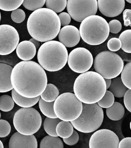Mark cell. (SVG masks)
I'll list each match as a JSON object with an SVG mask.
<instances>
[{"instance_id":"obj_41","label":"cell","mask_w":131,"mask_h":148,"mask_svg":"<svg viewBox=\"0 0 131 148\" xmlns=\"http://www.w3.org/2000/svg\"><path fill=\"white\" fill-rule=\"evenodd\" d=\"M124 25L125 27L131 26V10L126 9L123 12Z\"/></svg>"},{"instance_id":"obj_37","label":"cell","mask_w":131,"mask_h":148,"mask_svg":"<svg viewBox=\"0 0 131 148\" xmlns=\"http://www.w3.org/2000/svg\"><path fill=\"white\" fill-rule=\"evenodd\" d=\"M110 32L113 34L119 33L121 31L122 25L120 22L117 20L114 19L110 21L109 23Z\"/></svg>"},{"instance_id":"obj_34","label":"cell","mask_w":131,"mask_h":148,"mask_svg":"<svg viewBox=\"0 0 131 148\" xmlns=\"http://www.w3.org/2000/svg\"><path fill=\"white\" fill-rule=\"evenodd\" d=\"M11 17L12 20L15 23H20L24 20L26 18V14L22 9H17L12 11Z\"/></svg>"},{"instance_id":"obj_27","label":"cell","mask_w":131,"mask_h":148,"mask_svg":"<svg viewBox=\"0 0 131 148\" xmlns=\"http://www.w3.org/2000/svg\"><path fill=\"white\" fill-rule=\"evenodd\" d=\"M121 42V49L125 53H131V30H126L121 34L118 38Z\"/></svg>"},{"instance_id":"obj_36","label":"cell","mask_w":131,"mask_h":148,"mask_svg":"<svg viewBox=\"0 0 131 148\" xmlns=\"http://www.w3.org/2000/svg\"><path fill=\"white\" fill-rule=\"evenodd\" d=\"M107 45L110 51L116 52L119 50L121 47V42L118 38H112L108 41Z\"/></svg>"},{"instance_id":"obj_26","label":"cell","mask_w":131,"mask_h":148,"mask_svg":"<svg viewBox=\"0 0 131 148\" xmlns=\"http://www.w3.org/2000/svg\"><path fill=\"white\" fill-rule=\"evenodd\" d=\"M39 107L43 115L47 117L56 119L57 118L54 112V101L48 102L44 101L41 98L39 100Z\"/></svg>"},{"instance_id":"obj_42","label":"cell","mask_w":131,"mask_h":148,"mask_svg":"<svg viewBox=\"0 0 131 148\" xmlns=\"http://www.w3.org/2000/svg\"><path fill=\"white\" fill-rule=\"evenodd\" d=\"M118 148H131V138L126 137L123 138L119 142L118 145Z\"/></svg>"},{"instance_id":"obj_17","label":"cell","mask_w":131,"mask_h":148,"mask_svg":"<svg viewBox=\"0 0 131 148\" xmlns=\"http://www.w3.org/2000/svg\"><path fill=\"white\" fill-rule=\"evenodd\" d=\"M12 69L10 65L0 63V92H8L13 89L11 79Z\"/></svg>"},{"instance_id":"obj_46","label":"cell","mask_w":131,"mask_h":148,"mask_svg":"<svg viewBox=\"0 0 131 148\" xmlns=\"http://www.w3.org/2000/svg\"><path fill=\"white\" fill-rule=\"evenodd\" d=\"M126 1H127V2H128V3H131V0H126Z\"/></svg>"},{"instance_id":"obj_12","label":"cell","mask_w":131,"mask_h":148,"mask_svg":"<svg viewBox=\"0 0 131 148\" xmlns=\"http://www.w3.org/2000/svg\"><path fill=\"white\" fill-rule=\"evenodd\" d=\"M19 33L14 27L7 24L0 25V55H8L17 48Z\"/></svg>"},{"instance_id":"obj_43","label":"cell","mask_w":131,"mask_h":148,"mask_svg":"<svg viewBox=\"0 0 131 148\" xmlns=\"http://www.w3.org/2000/svg\"><path fill=\"white\" fill-rule=\"evenodd\" d=\"M29 41L31 42L35 45V47H36V49H38L40 47V41L36 40V39H34V38H33L31 39L30 40H29Z\"/></svg>"},{"instance_id":"obj_23","label":"cell","mask_w":131,"mask_h":148,"mask_svg":"<svg viewBox=\"0 0 131 148\" xmlns=\"http://www.w3.org/2000/svg\"><path fill=\"white\" fill-rule=\"evenodd\" d=\"M59 90L56 86L51 83L47 84L45 90L41 95V98L44 101H54L59 96Z\"/></svg>"},{"instance_id":"obj_25","label":"cell","mask_w":131,"mask_h":148,"mask_svg":"<svg viewBox=\"0 0 131 148\" xmlns=\"http://www.w3.org/2000/svg\"><path fill=\"white\" fill-rule=\"evenodd\" d=\"M61 121L58 118L52 119L47 117L43 123L44 130L47 134L50 136L55 137L58 136L56 133V127L58 124Z\"/></svg>"},{"instance_id":"obj_21","label":"cell","mask_w":131,"mask_h":148,"mask_svg":"<svg viewBox=\"0 0 131 148\" xmlns=\"http://www.w3.org/2000/svg\"><path fill=\"white\" fill-rule=\"evenodd\" d=\"M109 89L114 97L118 98L124 97L128 89L122 82L121 77L118 76L111 79V85Z\"/></svg>"},{"instance_id":"obj_3","label":"cell","mask_w":131,"mask_h":148,"mask_svg":"<svg viewBox=\"0 0 131 148\" xmlns=\"http://www.w3.org/2000/svg\"><path fill=\"white\" fill-rule=\"evenodd\" d=\"M106 90L104 78L96 72L81 73L76 79L73 85L75 95L85 104L97 103L103 98Z\"/></svg>"},{"instance_id":"obj_24","label":"cell","mask_w":131,"mask_h":148,"mask_svg":"<svg viewBox=\"0 0 131 148\" xmlns=\"http://www.w3.org/2000/svg\"><path fill=\"white\" fill-rule=\"evenodd\" d=\"M64 144L62 140L58 136L48 135L43 138L40 144V148H63Z\"/></svg>"},{"instance_id":"obj_47","label":"cell","mask_w":131,"mask_h":148,"mask_svg":"<svg viewBox=\"0 0 131 148\" xmlns=\"http://www.w3.org/2000/svg\"><path fill=\"white\" fill-rule=\"evenodd\" d=\"M1 12H0V21H1Z\"/></svg>"},{"instance_id":"obj_19","label":"cell","mask_w":131,"mask_h":148,"mask_svg":"<svg viewBox=\"0 0 131 148\" xmlns=\"http://www.w3.org/2000/svg\"><path fill=\"white\" fill-rule=\"evenodd\" d=\"M12 97L14 102L20 107L27 108L32 107L38 102L41 96L34 98H28L23 97L17 93L14 89L12 90Z\"/></svg>"},{"instance_id":"obj_6","label":"cell","mask_w":131,"mask_h":148,"mask_svg":"<svg viewBox=\"0 0 131 148\" xmlns=\"http://www.w3.org/2000/svg\"><path fill=\"white\" fill-rule=\"evenodd\" d=\"M82 112L79 117L71 121L73 128L83 133L93 132L102 125L104 112L97 103L88 104L82 103Z\"/></svg>"},{"instance_id":"obj_4","label":"cell","mask_w":131,"mask_h":148,"mask_svg":"<svg viewBox=\"0 0 131 148\" xmlns=\"http://www.w3.org/2000/svg\"><path fill=\"white\" fill-rule=\"evenodd\" d=\"M37 60L43 69L50 72L58 71L67 62L68 53L66 47L60 42L50 40L40 47Z\"/></svg>"},{"instance_id":"obj_5","label":"cell","mask_w":131,"mask_h":148,"mask_svg":"<svg viewBox=\"0 0 131 148\" xmlns=\"http://www.w3.org/2000/svg\"><path fill=\"white\" fill-rule=\"evenodd\" d=\"M79 32L85 42L96 46L105 41L110 31L107 21L101 16L94 15L86 17L81 22Z\"/></svg>"},{"instance_id":"obj_38","label":"cell","mask_w":131,"mask_h":148,"mask_svg":"<svg viewBox=\"0 0 131 148\" xmlns=\"http://www.w3.org/2000/svg\"><path fill=\"white\" fill-rule=\"evenodd\" d=\"M79 136L77 132L73 130V134L70 137L66 138H63V141L65 144L69 146H73L77 144L79 142Z\"/></svg>"},{"instance_id":"obj_48","label":"cell","mask_w":131,"mask_h":148,"mask_svg":"<svg viewBox=\"0 0 131 148\" xmlns=\"http://www.w3.org/2000/svg\"><path fill=\"white\" fill-rule=\"evenodd\" d=\"M1 112H0V119H1Z\"/></svg>"},{"instance_id":"obj_35","label":"cell","mask_w":131,"mask_h":148,"mask_svg":"<svg viewBox=\"0 0 131 148\" xmlns=\"http://www.w3.org/2000/svg\"><path fill=\"white\" fill-rule=\"evenodd\" d=\"M11 127L6 120H0V138L7 136L11 133Z\"/></svg>"},{"instance_id":"obj_30","label":"cell","mask_w":131,"mask_h":148,"mask_svg":"<svg viewBox=\"0 0 131 148\" xmlns=\"http://www.w3.org/2000/svg\"><path fill=\"white\" fill-rule=\"evenodd\" d=\"M13 98L8 95H3L0 97V110L4 112L12 110L14 106Z\"/></svg>"},{"instance_id":"obj_28","label":"cell","mask_w":131,"mask_h":148,"mask_svg":"<svg viewBox=\"0 0 131 148\" xmlns=\"http://www.w3.org/2000/svg\"><path fill=\"white\" fill-rule=\"evenodd\" d=\"M67 0H46L47 8L55 12H61L65 9L67 4Z\"/></svg>"},{"instance_id":"obj_10","label":"cell","mask_w":131,"mask_h":148,"mask_svg":"<svg viewBox=\"0 0 131 148\" xmlns=\"http://www.w3.org/2000/svg\"><path fill=\"white\" fill-rule=\"evenodd\" d=\"M67 9L74 20L81 22L88 16L96 14L97 0H67Z\"/></svg>"},{"instance_id":"obj_11","label":"cell","mask_w":131,"mask_h":148,"mask_svg":"<svg viewBox=\"0 0 131 148\" xmlns=\"http://www.w3.org/2000/svg\"><path fill=\"white\" fill-rule=\"evenodd\" d=\"M92 54L84 47H77L72 50L68 55V64L71 69L78 73L88 71L92 66Z\"/></svg>"},{"instance_id":"obj_16","label":"cell","mask_w":131,"mask_h":148,"mask_svg":"<svg viewBox=\"0 0 131 148\" xmlns=\"http://www.w3.org/2000/svg\"><path fill=\"white\" fill-rule=\"evenodd\" d=\"M9 146L10 148H37L38 143L34 135H24L17 132L11 136Z\"/></svg>"},{"instance_id":"obj_29","label":"cell","mask_w":131,"mask_h":148,"mask_svg":"<svg viewBox=\"0 0 131 148\" xmlns=\"http://www.w3.org/2000/svg\"><path fill=\"white\" fill-rule=\"evenodd\" d=\"M24 0H0V9L5 11H11L18 9Z\"/></svg>"},{"instance_id":"obj_8","label":"cell","mask_w":131,"mask_h":148,"mask_svg":"<svg viewBox=\"0 0 131 148\" xmlns=\"http://www.w3.org/2000/svg\"><path fill=\"white\" fill-rule=\"evenodd\" d=\"M82 103L74 94L65 92L58 96L54 101V112L57 117L64 121L77 119L82 112Z\"/></svg>"},{"instance_id":"obj_20","label":"cell","mask_w":131,"mask_h":148,"mask_svg":"<svg viewBox=\"0 0 131 148\" xmlns=\"http://www.w3.org/2000/svg\"><path fill=\"white\" fill-rule=\"evenodd\" d=\"M106 113L108 117L113 121H118L124 117L125 108L120 103L114 102L110 107L106 108Z\"/></svg>"},{"instance_id":"obj_15","label":"cell","mask_w":131,"mask_h":148,"mask_svg":"<svg viewBox=\"0 0 131 148\" xmlns=\"http://www.w3.org/2000/svg\"><path fill=\"white\" fill-rule=\"evenodd\" d=\"M60 42L66 47H72L77 45L80 40L79 30L72 25L64 26L58 33Z\"/></svg>"},{"instance_id":"obj_40","label":"cell","mask_w":131,"mask_h":148,"mask_svg":"<svg viewBox=\"0 0 131 148\" xmlns=\"http://www.w3.org/2000/svg\"><path fill=\"white\" fill-rule=\"evenodd\" d=\"M124 103L125 107L130 112H131V90L128 89L124 96Z\"/></svg>"},{"instance_id":"obj_2","label":"cell","mask_w":131,"mask_h":148,"mask_svg":"<svg viewBox=\"0 0 131 148\" xmlns=\"http://www.w3.org/2000/svg\"><path fill=\"white\" fill-rule=\"evenodd\" d=\"M58 15L48 8H41L33 12L29 17L27 28L34 39L45 42L54 39L60 29Z\"/></svg>"},{"instance_id":"obj_44","label":"cell","mask_w":131,"mask_h":148,"mask_svg":"<svg viewBox=\"0 0 131 148\" xmlns=\"http://www.w3.org/2000/svg\"><path fill=\"white\" fill-rule=\"evenodd\" d=\"M104 80L105 81L106 85V89L108 90L110 87V85H111V79L104 78Z\"/></svg>"},{"instance_id":"obj_14","label":"cell","mask_w":131,"mask_h":148,"mask_svg":"<svg viewBox=\"0 0 131 148\" xmlns=\"http://www.w3.org/2000/svg\"><path fill=\"white\" fill-rule=\"evenodd\" d=\"M98 8L101 13L109 17H117L124 11L125 0H98Z\"/></svg>"},{"instance_id":"obj_13","label":"cell","mask_w":131,"mask_h":148,"mask_svg":"<svg viewBox=\"0 0 131 148\" xmlns=\"http://www.w3.org/2000/svg\"><path fill=\"white\" fill-rule=\"evenodd\" d=\"M119 142L118 136L110 130H97L91 136L89 146L90 148H118Z\"/></svg>"},{"instance_id":"obj_31","label":"cell","mask_w":131,"mask_h":148,"mask_svg":"<svg viewBox=\"0 0 131 148\" xmlns=\"http://www.w3.org/2000/svg\"><path fill=\"white\" fill-rule=\"evenodd\" d=\"M121 79L122 82L129 89H131V62H130L124 66L121 73Z\"/></svg>"},{"instance_id":"obj_18","label":"cell","mask_w":131,"mask_h":148,"mask_svg":"<svg viewBox=\"0 0 131 148\" xmlns=\"http://www.w3.org/2000/svg\"><path fill=\"white\" fill-rule=\"evenodd\" d=\"M36 49L35 45L31 42L24 40L18 44L16 48V53L20 60L30 61L35 57Z\"/></svg>"},{"instance_id":"obj_22","label":"cell","mask_w":131,"mask_h":148,"mask_svg":"<svg viewBox=\"0 0 131 148\" xmlns=\"http://www.w3.org/2000/svg\"><path fill=\"white\" fill-rule=\"evenodd\" d=\"M73 127L71 122L68 121H61L57 125L56 128V133L58 136L63 138L70 137L73 131Z\"/></svg>"},{"instance_id":"obj_33","label":"cell","mask_w":131,"mask_h":148,"mask_svg":"<svg viewBox=\"0 0 131 148\" xmlns=\"http://www.w3.org/2000/svg\"><path fill=\"white\" fill-rule=\"evenodd\" d=\"M46 0H24L22 5L26 9L35 11L42 8L45 3Z\"/></svg>"},{"instance_id":"obj_45","label":"cell","mask_w":131,"mask_h":148,"mask_svg":"<svg viewBox=\"0 0 131 148\" xmlns=\"http://www.w3.org/2000/svg\"><path fill=\"white\" fill-rule=\"evenodd\" d=\"M4 148V145H3V143L1 142V141L0 140V148Z\"/></svg>"},{"instance_id":"obj_32","label":"cell","mask_w":131,"mask_h":148,"mask_svg":"<svg viewBox=\"0 0 131 148\" xmlns=\"http://www.w3.org/2000/svg\"><path fill=\"white\" fill-rule=\"evenodd\" d=\"M115 102V97L110 91L106 90L105 94L97 103L102 108H107L113 105Z\"/></svg>"},{"instance_id":"obj_39","label":"cell","mask_w":131,"mask_h":148,"mask_svg":"<svg viewBox=\"0 0 131 148\" xmlns=\"http://www.w3.org/2000/svg\"><path fill=\"white\" fill-rule=\"evenodd\" d=\"M60 20L61 26H65L71 23V17L69 14L66 12L60 13L58 15Z\"/></svg>"},{"instance_id":"obj_9","label":"cell","mask_w":131,"mask_h":148,"mask_svg":"<svg viewBox=\"0 0 131 148\" xmlns=\"http://www.w3.org/2000/svg\"><path fill=\"white\" fill-rule=\"evenodd\" d=\"M42 119L35 109L30 107L18 110L14 117L13 124L18 132L24 135H31L41 128Z\"/></svg>"},{"instance_id":"obj_1","label":"cell","mask_w":131,"mask_h":148,"mask_svg":"<svg viewBox=\"0 0 131 148\" xmlns=\"http://www.w3.org/2000/svg\"><path fill=\"white\" fill-rule=\"evenodd\" d=\"M11 79L16 92L28 98L41 95L48 84L44 69L38 63L32 61H24L16 65L12 69Z\"/></svg>"},{"instance_id":"obj_7","label":"cell","mask_w":131,"mask_h":148,"mask_svg":"<svg viewBox=\"0 0 131 148\" xmlns=\"http://www.w3.org/2000/svg\"><path fill=\"white\" fill-rule=\"evenodd\" d=\"M94 69L104 78H115L119 76L124 66V62L119 56L113 52L104 51L94 59Z\"/></svg>"}]
</instances>
